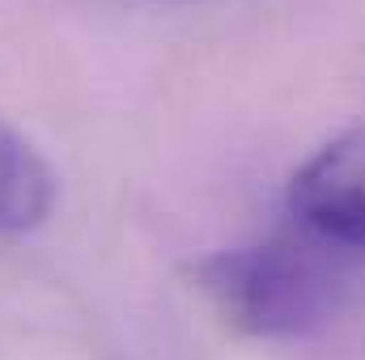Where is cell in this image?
Wrapping results in <instances>:
<instances>
[{
	"mask_svg": "<svg viewBox=\"0 0 365 360\" xmlns=\"http://www.w3.org/2000/svg\"><path fill=\"white\" fill-rule=\"evenodd\" d=\"M195 284L234 331L255 339H297L340 309L344 255L289 229L200 259Z\"/></svg>",
	"mask_w": 365,
	"mask_h": 360,
	"instance_id": "1",
	"label": "cell"
},
{
	"mask_svg": "<svg viewBox=\"0 0 365 360\" xmlns=\"http://www.w3.org/2000/svg\"><path fill=\"white\" fill-rule=\"evenodd\" d=\"M293 229L336 255H365V127L310 153L289 179Z\"/></svg>",
	"mask_w": 365,
	"mask_h": 360,
	"instance_id": "2",
	"label": "cell"
},
{
	"mask_svg": "<svg viewBox=\"0 0 365 360\" xmlns=\"http://www.w3.org/2000/svg\"><path fill=\"white\" fill-rule=\"evenodd\" d=\"M56 174L43 153L0 119V233H26L47 221Z\"/></svg>",
	"mask_w": 365,
	"mask_h": 360,
	"instance_id": "3",
	"label": "cell"
}]
</instances>
